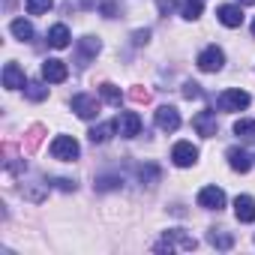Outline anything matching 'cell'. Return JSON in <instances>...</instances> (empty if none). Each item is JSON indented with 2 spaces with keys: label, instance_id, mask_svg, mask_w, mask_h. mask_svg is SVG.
Masks as SVG:
<instances>
[{
  "label": "cell",
  "instance_id": "cell-1",
  "mask_svg": "<svg viewBox=\"0 0 255 255\" xmlns=\"http://www.w3.org/2000/svg\"><path fill=\"white\" fill-rule=\"evenodd\" d=\"M156 252H180V249H195V237H189L186 231L180 228H171L162 234V240L153 246Z\"/></svg>",
  "mask_w": 255,
  "mask_h": 255
},
{
  "label": "cell",
  "instance_id": "cell-2",
  "mask_svg": "<svg viewBox=\"0 0 255 255\" xmlns=\"http://www.w3.org/2000/svg\"><path fill=\"white\" fill-rule=\"evenodd\" d=\"M249 102H252V96L246 93V90H222L219 96H216V108L219 111H243V108H249Z\"/></svg>",
  "mask_w": 255,
  "mask_h": 255
},
{
  "label": "cell",
  "instance_id": "cell-3",
  "mask_svg": "<svg viewBox=\"0 0 255 255\" xmlns=\"http://www.w3.org/2000/svg\"><path fill=\"white\" fill-rule=\"evenodd\" d=\"M78 153H81V147L72 135H57L51 141V156L60 162H72V159H78Z\"/></svg>",
  "mask_w": 255,
  "mask_h": 255
},
{
  "label": "cell",
  "instance_id": "cell-4",
  "mask_svg": "<svg viewBox=\"0 0 255 255\" xmlns=\"http://www.w3.org/2000/svg\"><path fill=\"white\" fill-rule=\"evenodd\" d=\"M69 105H72V111H75L81 120H93V117L99 114V99H96L93 93H75Z\"/></svg>",
  "mask_w": 255,
  "mask_h": 255
},
{
  "label": "cell",
  "instance_id": "cell-5",
  "mask_svg": "<svg viewBox=\"0 0 255 255\" xmlns=\"http://www.w3.org/2000/svg\"><path fill=\"white\" fill-rule=\"evenodd\" d=\"M171 159H174L177 168H189V165L198 162V147H195L192 141H177V144L171 147Z\"/></svg>",
  "mask_w": 255,
  "mask_h": 255
},
{
  "label": "cell",
  "instance_id": "cell-6",
  "mask_svg": "<svg viewBox=\"0 0 255 255\" xmlns=\"http://www.w3.org/2000/svg\"><path fill=\"white\" fill-rule=\"evenodd\" d=\"M114 123H117V132H120L123 138H135V135H141V117H138L135 111H120Z\"/></svg>",
  "mask_w": 255,
  "mask_h": 255
},
{
  "label": "cell",
  "instance_id": "cell-7",
  "mask_svg": "<svg viewBox=\"0 0 255 255\" xmlns=\"http://www.w3.org/2000/svg\"><path fill=\"white\" fill-rule=\"evenodd\" d=\"M198 69L201 72H219L222 69V63H225V54H222V48H216V45H207L201 54H198Z\"/></svg>",
  "mask_w": 255,
  "mask_h": 255
},
{
  "label": "cell",
  "instance_id": "cell-8",
  "mask_svg": "<svg viewBox=\"0 0 255 255\" xmlns=\"http://www.w3.org/2000/svg\"><path fill=\"white\" fill-rule=\"evenodd\" d=\"M66 78H69V69H66L63 60L48 57V60L42 63V81H48V84H63Z\"/></svg>",
  "mask_w": 255,
  "mask_h": 255
},
{
  "label": "cell",
  "instance_id": "cell-9",
  "mask_svg": "<svg viewBox=\"0 0 255 255\" xmlns=\"http://www.w3.org/2000/svg\"><path fill=\"white\" fill-rule=\"evenodd\" d=\"M198 207H204V210H222L225 207V192L219 186H204L198 192Z\"/></svg>",
  "mask_w": 255,
  "mask_h": 255
},
{
  "label": "cell",
  "instance_id": "cell-10",
  "mask_svg": "<svg viewBox=\"0 0 255 255\" xmlns=\"http://www.w3.org/2000/svg\"><path fill=\"white\" fill-rule=\"evenodd\" d=\"M192 126H195V132L198 135H204V138H213L216 135V114L213 111H198L195 117H192Z\"/></svg>",
  "mask_w": 255,
  "mask_h": 255
},
{
  "label": "cell",
  "instance_id": "cell-11",
  "mask_svg": "<svg viewBox=\"0 0 255 255\" xmlns=\"http://www.w3.org/2000/svg\"><path fill=\"white\" fill-rule=\"evenodd\" d=\"M156 126L162 132H174L177 126H180V114H177V108H171V105H159L156 108Z\"/></svg>",
  "mask_w": 255,
  "mask_h": 255
},
{
  "label": "cell",
  "instance_id": "cell-12",
  "mask_svg": "<svg viewBox=\"0 0 255 255\" xmlns=\"http://www.w3.org/2000/svg\"><path fill=\"white\" fill-rule=\"evenodd\" d=\"M3 87H6V90H21V87H27L24 69H21L18 63H6V66H3Z\"/></svg>",
  "mask_w": 255,
  "mask_h": 255
},
{
  "label": "cell",
  "instance_id": "cell-13",
  "mask_svg": "<svg viewBox=\"0 0 255 255\" xmlns=\"http://www.w3.org/2000/svg\"><path fill=\"white\" fill-rule=\"evenodd\" d=\"M216 18H219L225 27H240V24H243V9L234 6V3H222V6L216 9Z\"/></svg>",
  "mask_w": 255,
  "mask_h": 255
},
{
  "label": "cell",
  "instance_id": "cell-14",
  "mask_svg": "<svg viewBox=\"0 0 255 255\" xmlns=\"http://www.w3.org/2000/svg\"><path fill=\"white\" fill-rule=\"evenodd\" d=\"M234 213L240 222H255V198L252 195H237L234 198Z\"/></svg>",
  "mask_w": 255,
  "mask_h": 255
},
{
  "label": "cell",
  "instance_id": "cell-15",
  "mask_svg": "<svg viewBox=\"0 0 255 255\" xmlns=\"http://www.w3.org/2000/svg\"><path fill=\"white\" fill-rule=\"evenodd\" d=\"M99 48H102V42H99V39H93V36L78 39V63H81V66H87V60H93V57L99 54Z\"/></svg>",
  "mask_w": 255,
  "mask_h": 255
},
{
  "label": "cell",
  "instance_id": "cell-16",
  "mask_svg": "<svg viewBox=\"0 0 255 255\" xmlns=\"http://www.w3.org/2000/svg\"><path fill=\"white\" fill-rule=\"evenodd\" d=\"M228 165L234 168V171H240V174H246L249 168H252V156L243 150V147H231L228 150Z\"/></svg>",
  "mask_w": 255,
  "mask_h": 255
},
{
  "label": "cell",
  "instance_id": "cell-17",
  "mask_svg": "<svg viewBox=\"0 0 255 255\" xmlns=\"http://www.w3.org/2000/svg\"><path fill=\"white\" fill-rule=\"evenodd\" d=\"M45 39H48V45H51V48H66L72 36H69V27H66V24H54V27L48 30V36H45Z\"/></svg>",
  "mask_w": 255,
  "mask_h": 255
},
{
  "label": "cell",
  "instance_id": "cell-18",
  "mask_svg": "<svg viewBox=\"0 0 255 255\" xmlns=\"http://www.w3.org/2000/svg\"><path fill=\"white\" fill-rule=\"evenodd\" d=\"M114 129H117V123H99V126H93L87 135H90V141H93V144H105V141L111 138V132H114Z\"/></svg>",
  "mask_w": 255,
  "mask_h": 255
},
{
  "label": "cell",
  "instance_id": "cell-19",
  "mask_svg": "<svg viewBox=\"0 0 255 255\" xmlns=\"http://www.w3.org/2000/svg\"><path fill=\"white\" fill-rule=\"evenodd\" d=\"M9 30H12V36L21 39V42H30V39H33V24L24 21V18H15V21L9 24Z\"/></svg>",
  "mask_w": 255,
  "mask_h": 255
},
{
  "label": "cell",
  "instance_id": "cell-20",
  "mask_svg": "<svg viewBox=\"0 0 255 255\" xmlns=\"http://www.w3.org/2000/svg\"><path fill=\"white\" fill-rule=\"evenodd\" d=\"M234 135H237V138H246V141H255V120L240 117V120L234 123Z\"/></svg>",
  "mask_w": 255,
  "mask_h": 255
},
{
  "label": "cell",
  "instance_id": "cell-21",
  "mask_svg": "<svg viewBox=\"0 0 255 255\" xmlns=\"http://www.w3.org/2000/svg\"><path fill=\"white\" fill-rule=\"evenodd\" d=\"M207 243L216 246V249H231V246H234V237L225 234V231H216V228H213V231H207Z\"/></svg>",
  "mask_w": 255,
  "mask_h": 255
},
{
  "label": "cell",
  "instance_id": "cell-22",
  "mask_svg": "<svg viewBox=\"0 0 255 255\" xmlns=\"http://www.w3.org/2000/svg\"><path fill=\"white\" fill-rule=\"evenodd\" d=\"M24 93H27V99H33V102H42V99L48 96V87H45L42 81H27Z\"/></svg>",
  "mask_w": 255,
  "mask_h": 255
},
{
  "label": "cell",
  "instance_id": "cell-23",
  "mask_svg": "<svg viewBox=\"0 0 255 255\" xmlns=\"http://www.w3.org/2000/svg\"><path fill=\"white\" fill-rule=\"evenodd\" d=\"M99 93H102V99H105L108 105H120V99H123V93H120V87H114L111 81H105V84L99 87Z\"/></svg>",
  "mask_w": 255,
  "mask_h": 255
},
{
  "label": "cell",
  "instance_id": "cell-24",
  "mask_svg": "<svg viewBox=\"0 0 255 255\" xmlns=\"http://www.w3.org/2000/svg\"><path fill=\"white\" fill-rule=\"evenodd\" d=\"M51 3H54V0H24V6H27L30 15H45L51 9Z\"/></svg>",
  "mask_w": 255,
  "mask_h": 255
},
{
  "label": "cell",
  "instance_id": "cell-25",
  "mask_svg": "<svg viewBox=\"0 0 255 255\" xmlns=\"http://www.w3.org/2000/svg\"><path fill=\"white\" fill-rule=\"evenodd\" d=\"M201 0H186V6H183V18H189V21H195L198 15H201Z\"/></svg>",
  "mask_w": 255,
  "mask_h": 255
},
{
  "label": "cell",
  "instance_id": "cell-26",
  "mask_svg": "<svg viewBox=\"0 0 255 255\" xmlns=\"http://www.w3.org/2000/svg\"><path fill=\"white\" fill-rule=\"evenodd\" d=\"M183 96H186V99H201V87H198L195 81H186V84H183Z\"/></svg>",
  "mask_w": 255,
  "mask_h": 255
},
{
  "label": "cell",
  "instance_id": "cell-27",
  "mask_svg": "<svg viewBox=\"0 0 255 255\" xmlns=\"http://www.w3.org/2000/svg\"><path fill=\"white\" fill-rule=\"evenodd\" d=\"M156 6H159V12H162V15H168V12H174V9H177V0H156Z\"/></svg>",
  "mask_w": 255,
  "mask_h": 255
},
{
  "label": "cell",
  "instance_id": "cell-28",
  "mask_svg": "<svg viewBox=\"0 0 255 255\" xmlns=\"http://www.w3.org/2000/svg\"><path fill=\"white\" fill-rule=\"evenodd\" d=\"M147 36H150V33H147V30H138V33H135V42H138V45H141V42H147Z\"/></svg>",
  "mask_w": 255,
  "mask_h": 255
},
{
  "label": "cell",
  "instance_id": "cell-29",
  "mask_svg": "<svg viewBox=\"0 0 255 255\" xmlns=\"http://www.w3.org/2000/svg\"><path fill=\"white\" fill-rule=\"evenodd\" d=\"M237 3H240V6H252V3H255V0H237Z\"/></svg>",
  "mask_w": 255,
  "mask_h": 255
},
{
  "label": "cell",
  "instance_id": "cell-30",
  "mask_svg": "<svg viewBox=\"0 0 255 255\" xmlns=\"http://www.w3.org/2000/svg\"><path fill=\"white\" fill-rule=\"evenodd\" d=\"M252 33H255V21H252Z\"/></svg>",
  "mask_w": 255,
  "mask_h": 255
},
{
  "label": "cell",
  "instance_id": "cell-31",
  "mask_svg": "<svg viewBox=\"0 0 255 255\" xmlns=\"http://www.w3.org/2000/svg\"><path fill=\"white\" fill-rule=\"evenodd\" d=\"M201 3H204V0H201Z\"/></svg>",
  "mask_w": 255,
  "mask_h": 255
}]
</instances>
